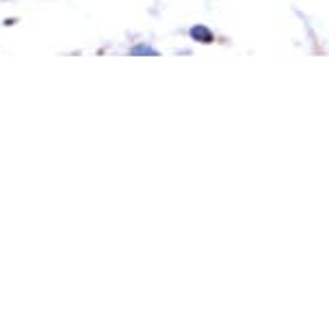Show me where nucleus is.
Instances as JSON below:
<instances>
[{
	"mask_svg": "<svg viewBox=\"0 0 329 331\" xmlns=\"http://www.w3.org/2000/svg\"><path fill=\"white\" fill-rule=\"evenodd\" d=\"M134 54H156L154 50H149L145 46H141V48H134Z\"/></svg>",
	"mask_w": 329,
	"mask_h": 331,
	"instance_id": "nucleus-2",
	"label": "nucleus"
},
{
	"mask_svg": "<svg viewBox=\"0 0 329 331\" xmlns=\"http://www.w3.org/2000/svg\"><path fill=\"white\" fill-rule=\"evenodd\" d=\"M191 35L195 39H199V41H204V43H210L212 41V33L208 31V28H204V26H195L191 31Z\"/></svg>",
	"mask_w": 329,
	"mask_h": 331,
	"instance_id": "nucleus-1",
	"label": "nucleus"
}]
</instances>
